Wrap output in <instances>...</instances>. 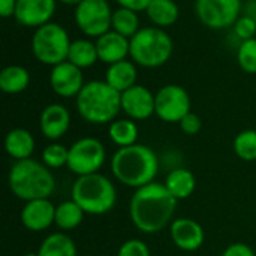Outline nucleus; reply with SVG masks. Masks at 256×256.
Returning <instances> with one entry per match:
<instances>
[{
  "mask_svg": "<svg viewBox=\"0 0 256 256\" xmlns=\"http://www.w3.org/2000/svg\"><path fill=\"white\" fill-rule=\"evenodd\" d=\"M177 200L165 184L153 182L135 190L129 202V216L136 230L156 234L172 222Z\"/></svg>",
  "mask_w": 256,
  "mask_h": 256,
  "instance_id": "1",
  "label": "nucleus"
},
{
  "mask_svg": "<svg viewBox=\"0 0 256 256\" xmlns=\"http://www.w3.org/2000/svg\"><path fill=\"white\" fill-rule=\"evenodd\" d=\"M159 171V159L153 148L134 144L118 148L111 158V172L124 186L140 189L154 182Z\"/></svg>",
  "mask_w": 256,
  "mask_h": 256,
  "instance_id": "2",
  "label": "nucleus"
},
{
  "mask_svg": "<svg viewBox=\"0 0 256 256\" xmlns=\"http://www.w3.org/2000/svg\"><path fill=\"white\" fill-rule=\"evenodd\" d=\"M75 104L81 118L93 124H106L114 122L122 111V93L105 80H93L84 84Z\"/></svg>",
  "mask_w": 256,
  "mask_h": 256,
  "instance_id": "3",
  "label": "nucleus"
},
{
  "mask_svg": "<svg viewBox=\"0 0 256 256\" xmlns=\"http://www.w3.org/2000/svg\"><path fill=\"white\" fill-rule=\"evenodd\" d=\"M10 192L21 201L42 200L52 195L56 189V178L51 170L34 159L16 160L8 176Z\"/></svg>",
  "mask_w": 256,
  "mask_h": 256,
  "instance_id": "4",
  "label": "nucleus"
},
{
  "mask_svg": "<svg viewBox=\"0 0 256 256\" xmlns=\"http://www.w3.org/2000/svg\"><path fill=\"white\" fill-rule=\"evenodd\" d=\"M72 200L86 214L102 216L114 208L117 189L112 182L100 172L80 176L72 186Z\"/></svg>",
  "mask_w": 256,
  "mask_h": 256,
  "instance_id": "5",
  "label": "nucleus"
},
{
  "mask_svg": "<svg viewBox=\"0 0 256 256\" xmlns=\"http://www.w3.org/2000/svg\"><path fill=\"white\" fill-rule=\"evenodd\" d=\"M174 42L165 28L142 27L130 38V60L142 68H160L171 58Z\"/></svg>",
  "mask_w": 256,
  "mask_h": 256,
  "instance_id": "6",
  "label": "nucleus"
},
{
  "mask_svg": "<svg viewBox=\"0 0 256 256\" xmlns=\"http://www.w3.org/2000/svg\"><path fill=\"white\" fill-rule=\"evenodd\" d=\"M70 44L72 40L66 28L51 21L42 27L34 28L30 48L39 63L52 68L68 60Z\"/></svg>",
  "mask_w": 256,
  "mask_h": 256,
  "instance_id": "7",
  "label": "nucleus"
},
{
  "mask_svg": "<svg viewBox=\"0 0 256 256\" xmlns=\"http://www.w3.org/2000/svg\"><path fill=\"white\" fill-rule=\"evenodd\" d=\"M106 152L104 144L93 136H84L69 147L68 168L78 177L94 174L104 166Z\"/></svg>",
  "mask_w": 256,
  "mask_h": 256,
  "instance_id": "8",
  "label": "nucleus"
},
{
  "mask_svg": "<svg viewBox=\"0 0 256 256\" xmlns=\"http://www.w3.org/2000/svg\"><path fill=\"white\" fill-rule=\"evenodd\" d=\"M195 14L201 24L213 30L230 28L243 14L242 0H196Z\"/></svg>",
  "mask_w": 256,
  "mask_h": 256,
  "instance_id": "9",
  "label": "nucleus"
},
{
  "mask_svg": "<svg viewBox=\"0 0 256 256\" xmlns=\"http://www.w3.org/2000/svg\"><path fill=\"white\" fill-rule=\"evenodd\" d=\"M74 18L87 38L98 39L111 30L112 9L108 0H84L75 8Z\"/></svg>",
  "mask_w": 256,
  "mask_h": 256,
  "instance_id": "10",
  "label": "nucleus"
},
{
  "mask_svg": "<svg viewBox=\"0 0 256 256\" xmlns=\"http://www.w3.org/2000/svg\"><path fill=\"white\" fill-rule=\"evenodd\" d=\"M190 106L189 93L178 84H166L156 93V116L165 123H180Z\"/></svg>",
  "mask_w": 256,
  "mask_h": 256,
  "instance_id": "11",
  "label": "nucleus"
},
{
  "mask_svg": "<svg viewBox=\"0 0 256 256\" xmlns=\"http://www.w3.org/2000/svg\"><path fill=\"white\" fill-rule=\"evenodd\" d=\"M82 69L72 64L69 60L52 66L50 72V86L52 92L64 99L76 98L84 87Z\"/></svg>",
  "mask_w": 256,
  "mask_h": 256,
  "instance_id": "12",
  "label": "nucleus"
},
{
  "mask_svg": "<svg viewBox=\"0 0 256 256\" xmlns=\"http://www.w3.org/2000/svg\"><path fill=\"white\" fill-rule=\"evenodd\" d=\"M122 111L132 120H147L156 114V94L147 87L135 84L122 93Z\"/></svg>",
  "mask_w": 256,
  "mask_h": 256,
  "instance_id": "13",
  "label": "nucleus"
},
{
  "mask_svg": "<svg viewBox=\"0 0 256 256\" xmlns=\"http://www.w3.org/2000/svg\"><path fill=\"white\" fill-rule=\"evenodd\" d=\"M57 9V0H16L15 15L18 24L30 28L51 22Z\"/></svg>",
  "mask_w": 256,
  "mask_h": 256,
  "instance_id": "14",
  "label": "nucleus"
},
{
  "mask_svg": "<svg viewBox=\"0 0 256 256\" xmlns=\"http://www.w3.org/2000/svg\"><path fill=\"white\" fill-rule=\"evenodd\" d=\"M170 234L172 243L184 252H195L198 250L206 240L204 228L194 219L180 218L171 222Z\"/></svg>",
  "mask_w": 256,
  "mask_h": 256,
  "instance_id": "15",
  "label": "nucleus"
},
{
  "mask_svg": "<svg viewBox=\"0 0 256 256\" xmlns=\"http://www.w3.org/2000/svg\"><path fill=\"white\" fill-rule=\"evenodd\" d=\"M56 206L48 200H33L24 204L21 210V224L32 232H40L54 225Z\"/></svg>",
  "mask_w": 256,
  "mask_h": 256,
  "instance_id": "16",
  "label": "nucleus"
},
{
  "mask_svg": "<svg viewBox=\"0 0 256 256\" xmlns=\"http://www.w3.org/2000/svg\"><path fill=\"white\" fill-rule=\"evenodd\" d=\"M39 126L42 135L54 142L69 130L70 112L62 104H50L40 112Z\"/></svg>",
  "mask_w": 256,
  "mask_h": 256,
  "instance_id": "17",
  "label": "nucleus"
},
{
  "mask_svg": "<svg viewBox=\"0 0 256 256\" xmlns=\"http://www.w3.org/2000/svg\"><path fill=\"white\" fill-rule=\"evenodd\" d=\"M96 48L99 62L108 66L130 57V39L114 30H110L99 36L96 39Z\"/></svg>",
  "mask_w": 256,
  "mask_h": 256,
  "instance_id": "18",
  "label": "nucleus"
},
{
  "mask_svg": "<svg viewBox=\"0 0 256 256\" xmlns=\"http://www.w3.org/2000/svg\"><path fill=\"white\" fill-rule=\"evenodd\" d=\"M136 80H138L136 64L129 58L110 64L105 72V81L118 93H123L130 87H134L136 84Z\"/></svg>",
  "mask_w": 256,
  "mask_h": 256,
  "instance_id": "19",
  "label": "nucleus"
},
{
  "mask_svg": "<svg viewBox=\"0 0 256 256\" xmlns=\"http://www.w3.org/2000/svg\"><path fill=\"white\" fill-rule=\"evenodd\" d=\"M4 150L15 160L30 159L34 152V138L27 129L15 128L4 138Z\"/></svg>",
  "mask_w": 256,
  "mask_h": 256,
  "instance_id": "20",
  "label": "nucleus"
},
{
  "mask_svg": "<svg viewBox=\"0 0 256 256\" xmlns=\"http://www.w3.org/2000/svg\"><path fill=\"white\" fill-rule=\"evenodd\" d=\"M146 14L154 27L166 28L177 22L180 8L176 0H152L146 8Z\"/></svg>",
  "mask_w": 256,
  "mask_h": 256,
  "instance_id": "21",
  "label": "nucleus"
},
{
  "mask_svg": "<svg viewBox=\"0 0 256 256\" xmlns=\"http://www.w3.org/2000/svg\"><path fill=\"white\" fill-rule=\"evenodd\" d=\"M164 184L171 192V195L177 201H180V200L189 198L194 194L196 188V180H195V176L189 170L176 168L166 176V180Z\"/></svg>",
  "mask_w": 256,
  "mask_h": 256,
  "instance_id": "22",
  "label": "nucleus"
},
{
  "mask_svg": "<svg viewBox=\"0 0 256 256\" xmlns=\"http://www.w3.org/2000/svg\"><path fill=\"white\" fill-rule=\"evenodd\" d=\"M30 84V72L20 64H9L0 72V90L6 94H18Z\"/></svg>",
  "mask_w": 256,
  "mask_h": 256,
  "instance_id": "23",
  "label": "nucleus"
},
{
  "mask_svg": "<svg viewBox=\"0 0 256 256\" xmlns=\"http://www.w3.org/2000/svg\"><path fill=\"white\" fill-rule=\"evenodd\" d=\"M39 256H78L75 242L63 232H54L44 238L38 250Z\"/></svg>",
  "mask_w": 256,
  "mask_h": 256,
  "instance_id": "24",
  "label": "nucleus"
},
{
  "mask_svg": "<svg viewBox=\"0 0 256 256\" xmlns=\"http://www.w3.org/2000/svg\"><path fill=\"white\" fill-rule=\"evenodd\" d=\"M68 60L82 70L87 68H92L99 60L96 42L90 39H84V38L72 40Z\"/></svg>",
  "mask_w": 256,
  "mask_h": 256,
  "instance_id": "25",
  "label": "nucleus"
},
{
  "mask_svg": "<svg viewBox=\"0 0 256 256\" xmlns=\"http://www.w3.org/2000/svg\"><path fill=\"white\" fill-rule=\"evenodd\" d=\"M138 134V126L132 118H116L108 128V135L118 148L136 144Z\"/></svg>",
  "mask_w": 256,
  "mask_h": 256,
  "instance_id": "26",
  "label": "nucleus"
},
{
  "mask_svg": "<svg viewBox=\"0 0 256 256\" xmlns=\"http://www.w3.org/2000/svg\"><path fill=\"white\" fill-rule=\"evenodd\" d=\"M84 214L86 213L82 212V208L74 200L63 201L58 206H56L54 225L62 231H72L82 224Z\"/></svg>",
  "mask_w": 256,
  "mask_h": 256,
  "instance_id": "27",
  "label": "nucleus"
},
{
  "mask_svg": "<svg viewBox=\"0 0 256 256\" xmlns=\"http://www.w3.org/2000/svg\"><path fill=\"white\" fill-rule=\"evenodd\" d=\"M140 16L138 12L129 8L118 6L117 9L112 10V18H111V30L123 34L124 38H132L138 33L140 30Z\"/></svg>",
  "mask_w": 256,
  "mask_h": 256,
  "instance_id": "28",
  "label": "nucleus"
},
{
  "mask_svg": "<svg viewBox=\"0 0 256 256\" xmlns=\"http://www.w3.org/2000/svg\"><path fill=\"white\" fill-rule=\"evenodd\" d=\"M234 152L236 154L246 162H254L256 160V130L254 129H246L237 134L234 138Z\"/></svg>",
  "mask_w": 256,
  "mask_h": 256,
  "instance_id": "29",
  "label": "nucleus"
},
{
  "mask_svg": "<svg viewBox=\"0 0 256 256\" xmlns=\"http://www.w3.org/2000/svg\"><path fill=\"white\" fill-rule=\"evenodd\" d=\"M42 162L50 170H58L63 166H68L69 159V148L58 142H51L42 150Z\"/></svg>",
  "mask_w": 256,
  "mask_h": 256,
  "instance_id": "30",
  "label": "nucleus"
},
{
  "mask_svg": "<svg viewBox=\"0 0 256 256\" xmlns=\"http://www.w3.org/2000/svg\"><path fill=\"white\" fill-rule=\"evenodd\" d=\"M237 62L238 66L246 74H256V38L240 42L237 48Z\"/></svg>",
  "mask_w": 256,
  "mask_h": 256,
  "instance_id": "31",
  "label": "nucleus"
},
{
  "mask_svg": "<svg viewBox=\"0 0 256 256\" xmlns=\"http://www.w3.org/2000/svg\"><path fill=\"white\" fill-rule=\"evenodd\" d=\"M234 34L238 40H249L254 39L256 34V21L254 18L242 14V16L236 21V24L232 26Z\"/></svg>",
  "mask_w": 256,
  "mask_h": 256,
  "instance_id": "32",
  "label": "nucleus"
},
{
  "mask_svg": "<svg viewBox=\"0 0 256 256\" xmlns=\"http://www.w3.org/2000/svg\"><path fill=\"white\" fill-rule=\"evenodd\" d=\"M117 256H152L150 255V249L148 246L140 240V238H130L128 242H124L118 252Z\"/></svg>",
  "mask_w": 256,
  "mask_h": 256,
  "instance_id": "33",
  "label": "nucleus"
},
{
  "mask_svg": "<svg viewBox=\"0 0 256 256\" xmlns=\"http://www.w3.org/2000/svg\"><path fill=\"white\" fill-rule=\"evenodd\" d=\"M180 124V128H182V130L186 134V135H196L200 130H201V128H202V120H201V117L198 116V114H195V112H189V114H186L183 118H182V122L178 123Z\"/></svg>",
  "mask_w": 256,
  "mask_h": 256,
  "instance_id": "34",
  "label": "nucleus"
},
{
  "mask_svg": "<svg viewBox=\"0 0 256 256\" xmlns=\"http://www.w3.org/2000/svg\"><path fill=\"white\" fill-rule=\"evenodd\" d=\"M220 256H256L254 249L246 243H234L228 246Z\"/></svg>",
  "mask_w": 256,
  "mask_h": 256,
  "instance_id": "35",
  "label": "nucleus"
},
{
  "mask_svg": "<svg viewBox=\"0 0 256 256\" xmlns=\"http://www.w3.org/2000/svg\"><path fill=\"white\" fill-rule=\"evenodd\" d=\"M118 6H123V8H129V9H134L136 12L140 10H146V8L148 6V3L152 0H116Z\"/></svg>",
  "mask_w": 256,
  "mask_h": 256,
  "instance_id": "36",
  "label": "nucleus"
},
{
  "mask_svg": "<svg viewBox=\"0 0 256 256\" xmlns=\"http://www.w3.org/2000/svg\"><path fill=\"white\" fill-rule=\"evenodd\" d=\"M16 0H0V15L3 18H9L15 15Z\"/></svg>",
  "mask_w": 256,
  "mask_h": 256,
  "instance_id": "37",
  "label": "nucleus"
},
{
  "mask_svg": "<svg viewBox=\"0 0 256 256\" xmlns=\"http://www.w3.org/2000/svg\"><path fill=\"white\" fill-rule=\"evenodd\" d=\"M243 14L254 18L256 21V0H249L244 6H243Z\"/></svg>",
  "mask_w": 256,
  "mask_h": 256,
  "instance_id": "38",
  "label": "nucleus"
},
{
  "mask_svg": "<svg viewBox=\"0 0 256 256\" xmlns=\"http://www.w3.org/2000/svg\"><path fill=\"white\" fill-rule=\"evenodd\" d=\"M57 2H60V3H63V4H68V6H78L80 3H82L84 0H57Z\"/></svg>",
  "mask_w": 256,
  "mask_h": 256,
  "instance_id": "39",
  "label": "nucleus"
},
{
  "mask_svg": "<svg viewBox=\"0 0 256 256\" xmlns=\"http://www.w3.org/2000/svg\"><path fill=\"white\" fill-rule=\"evenodd\" d=\"M22 256H39L38 254H33V252H28V254H24Z\"/></svg>",
  "mask_w": 256,
  "mask_h": 256,
  "instance_id": "40",
  "label": "nucleus"
},
{
  "mask_svg": "<svg viewBox=\"0 0 256 256\" xmlns=\"http://www.w3.org/2000/svg\"><path fill=\"white\" fill-rule=\"evenodd\" d=\"M87 256H90V255H87Z\"/></svg>",
  "mask_w": 256,
  "mask_h": 256,
  "instance_id": "41",
  "label": "nucleus"
}]
</instances>
